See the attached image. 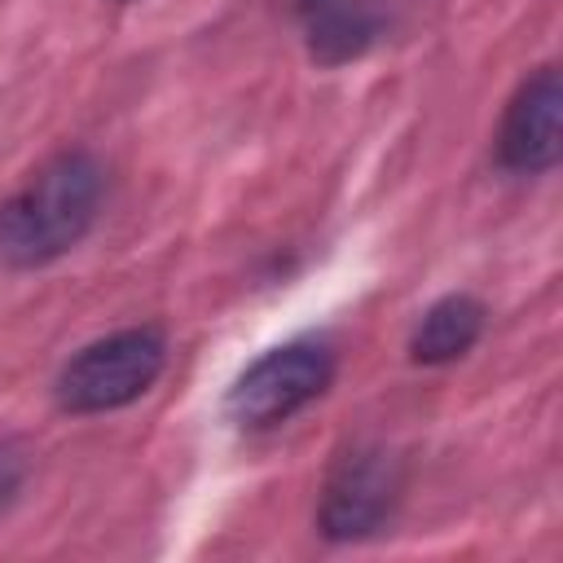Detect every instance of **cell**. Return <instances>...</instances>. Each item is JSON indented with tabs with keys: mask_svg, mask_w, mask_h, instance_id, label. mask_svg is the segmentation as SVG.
<instances>
[{
	"mask_svg": "<svg viewBox=\"0 0 563 563\" xmlns=\"http://www.w3.org/2000/svg\"><path fill=\"white\" fill-rule=\"evenodd\" d=\"M330 374H334V361L321 343H308V339L282 343L238 374V383L229 387V418L251 431L277 427L290 413H299L308 400H317Z\"/></svg>",
	"mask_w": 563,
	"mask_h": 563,
	"instance_id": "obj_3",
	"label": "cell"
},
{
	"mask_svg": "<svg viewBox=\"0 0 563 563\" xmlns=\"http://www.w3.org/2000/svg\"><path fill=\"white\" fill-rule=\"evenodd\" d=\"M106 194L101 163L84 150L48 158L0 202V268H40L66 255L97 220Z\"/></svg>",
	"mask_w": 563,
	"mask_h": 563,
	"instance_id": "obj_1",
	"label": "cell"
},
{
	"mask_svg": "<svg viewBox=\"0 0 563 563\" xmlns=\"http://www.w3.org/2000/svg\"><path fill=\"white\" fill-rule=\"evenodd\" d=\"M308 48L321 66H339L356 53H365L378 35V9L369 0H295Z\"/></svg>",
	"mask_w": 563,
	"mask_h": 563,
	"instance_id": "obj_6",
	"label": "cell"
},
{
	"mask_svg": "<svg viewBox=\"0 0 563 563\" xmlns=\"http://www.w3.org/2000/svg\"><path fill=\"white\" fill-rule=\"evenodd\" d=\"M163 361H167V343L154 325L106 334V339L88 343L84 352H75L62 365L57 405L66 413L123 409V405H132L136 396H145L154 387V378L163 374Z\"/></svg>",
	"mask_w": 563,
	"mask_h": 563,
	"instance_id": "obj_2",
	"label": "cell"
},
{
	"mask_svg": "<svg viewBox=\"0 0 563 563\" xmlns=\"http://www.w3.org/2000/svg\"><path fill=\"white\" fill-rule=\"evenodd\" d=\"M563 154V84L554 66H541L519 84L501 114L497 132V158L506 172L541 176Z\"/></svg>",
	"mask_w": 563,
	"mask_h": 563,
	"instance_id": "obj_5",
	"label": "cell"
},
{
	"mask_svg": "<svg viewBox=\"0 0 563 563\" xmlns=\"http://www.w3.org/2000/svg\"><path fill=\"white\" fill-rule=\"evenodd\" d=\"M479 334H484V303L471 295H444L422 312L409 339V356L418 365H449L466 356Z\"/></svg>",
	"mask_w": 563,
	"mask_h": 563,
	"instance_id": "obj_7",
	"label": "cell"
},
{
	"mask_svg": "<svg viewBox=\"0 0 563 563\" xmlns=\"http://www.w3.org/2000/svg\"><path fill=\"white\" fill-rule=\"evenodd\" d=\"M396 493H400V462L378 449V444H356L347 449L330 479H325V493H321V532L330 541H356V537H369L396 506Z\"/></svg>",
	"mask_w": 563,
	"mask_h": 563,
	"instance_id": "obj_4",
	"label": "cell"
},
{
	"mask_svg": "<svg viewBox=\"0 0 563 563\" xmlns=\"http://www.w3.org/2000/svg\"><path fill=\"white\" fill-rule=\"evenodd\" d=\"M18 484H22V457L13 449H0V510L13 501Z\"/></svg>",
	"mask_w": 563,
	"mask_h": 563,
	"instance_id": "obj_8",
	"label": "cell"
}]
</instances>
